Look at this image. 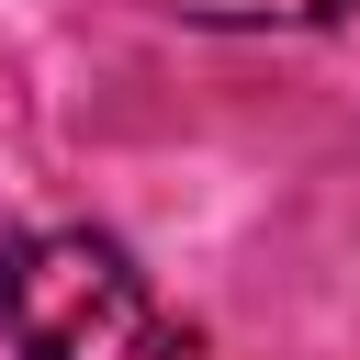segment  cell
<instances>
[{"label": "cell", "instance_id": "cell-2", "mask_svg": "<svg viewBox=\"0 0 360 360\" xmlns=\"http://www.w3.org/2000/svg\"><path fill=\"white\" fill-rule=\"evenodd\" d=\"M180 22H236V34H292V22H338L349 0H158Z\"/></svg>", "mask_w": 360, "mask_h": 360}, {"label": "cell", "instance_id": "cell-1", "mask_svg": "<svg viewBox=\"0 0 360 360\" xmlns=\"http://www.w3.org/2000/svg\"><path fill=\"white\" fill-rule=\"evenodd\" d=\"M0 326L22 360H158V292L101 225H34L0 248Z\"/></svg>", "mask_w": 360, "mask_h": 360}]
</instances>
